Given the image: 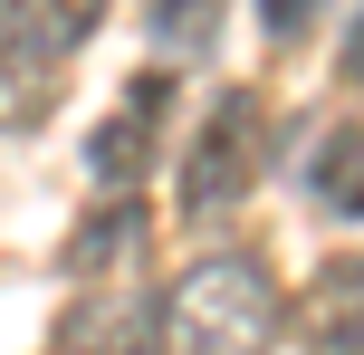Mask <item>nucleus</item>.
<instances>
[{
  "mask_svg": "<svg viewBox=\"0 0 364 355\" xmlns=\"http://www.w3.org/2000/svg\"><path fill=\"white\" fill-rule=\"evenodd\" d=\"M164 317H173V355H278V337H288V307H278V279L259 250L192 260Z\"/></svg>",
  "mask_w": 364,
  "mask_h": 355,
  "instance_id": "1",
  "label": "nucleus"
},
{
  "mask_svg": "<svg viewBox=\"0 0 364 355\" xmlns=\"http://www.w3.org/2000/svg\"><path fill=\"white\" fill-rule=\"evenodd\" d=\"M259 173H269V106H259V87H220L211 115L192 125V144H182V221H220V211H240L259 192Z\"/></svg>",
  "mask_w": 364,
  "mask_h": 355,
  "instance_id": "2",
  "label": "nucleus"
},
{
  "mask_svg": "<svg viewBox=\"0 0 364 355\" xmlns=\"http://www.w3.org/2000/svg\"><path fill=\"white\" fill-rule=\"evenodd\" d=\"M48 355H173L164 288H144V279L77 288V298L58 307V337H48Z\"/></svg>",
  "mask_w": 364,
  "mask_h": 355,
  "instance_id": "3",
  "label": "nucleus"
},
{
  "mask_svg": "<svg viewBox=\"0 0 364 355\" xmlns=\"http://www.w3.org/2000/svg\"><path fill=\"white\" fill-rule=\"evenodd\" d=\"M164 106H173V77L164 68H144L125 87V106L106 115V125L87 134V183L106 192V202H144V173H154V144H164Z\"/></svg>",
  "mask_w": 364,
  "mask_h": 355,
  "instance_id": "4",
  "label": "nucleus"
},
{
  "mask_svg": "<svg viewBox=\"0 0 364 355\" xmlns=\"http://www.w3.org/2000/svg\"><path fill=\"white\" fill-rule=\"evenodd\" d=\"M297 192L326 221H364V115H326L297 144Z\"/></svg>",
  "mask_w": 364,
  "mask_h": 355,
  "instance_id": "5",
  "label": "nucleus"
},
{
  "mask_svg": "<svg viewBox=\"0 0 364 355\" xmlns=\"http://www.w3.org/2000/svg\"><path fill=\"white\" fill-rule=\"evenodd\" d=\"M58 269L77 288H106V279H144V202H96L87 221L58 240Z\"/></svg>",
  "mask_w": 364,
  "mask_h": 355,
  "instance_id": "6",
  "label": "nucleus"
},
{
  "mask_svg": "<svg viewBox=\"0 0 364 355\" xmlns=\"http://www.w3.org/2000/svg\"><path fill=\"white\" fill-rule=\"evenodd\" d=\"M297 346L307 355H364V260H326L297 298Z\"/></svg>",
  "mask_w": 364,
  "mask_h": 355,
  "instance_id": "7",
  "label": "nucleus"
},
{
  "mask_svg": "<svg viewBox=\"0 0 364 355\" xmlns=\"http://www.w3.org/2000/svg\"><path fill=\"white\" fill-rule=\"evenodd\" d=\"M220 19H230V0H144V38L164 58V77L173 68H211L220 58Z\"/></svg>",
  "mask_w": 364,
  "mask_h": 355,
  "instance_id": "8",
  "label": "nucleus"
},
{
  "mask_svg": "<svg viewBox=\"0 0 364 355\" xmlns=\"http://www.w3.org/2000/svg\"><path fill=\"white\" fill-rule=\"evenodd\" d=\"M316 19H326V0H259V29H269V48H297Z\"/></svg>",
  "mask_w": 364,
  "mask_h": 355,
  "instance_id": "9",
  "label": "nucleus"
},
{
  "mask_svg": "<svg viewBox=\"0 0 364 355\" xmlns=\"http://www.w3.org/2000/svg\"><path fill=\"white\" fill-rule=\"evenodd\" d=\"M336 77H364V10L346 19V58H336Z\"/></svg>",
  "mask_w": 364,
  "mask_h": 355,
  "instance_id": "10",
  "label": "nucleus"
}]
</instances>
